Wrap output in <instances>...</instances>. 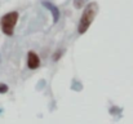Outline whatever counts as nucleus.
I'll list each match as a JSON object with an SVG mask.
<instances>
[{
    "label": "nucleus",
    "mask_w": 133,
    "mask_h": 124,
    "mask_svg": "<svg viewBox=\"0 0 133 124\" xmlns=\"http://www.w3.org/2000/svg\"><path fill=\"white\" fill-rule=\"evenodd\" d=\"M98 13V4L92 1L88 3L82 13V17H80V21H79V25H78V32L80 35L85 34L88 31V29L90 27V25L93 23L96 16Z\"/></svg>",
    "instance_id": "1"
},
{
    "label": "nucleus",
    "mask_w": 133,
    "mask_h": 124,
    "mask_svg": "<svg viewBox=\"0 0 133 124\" xmlns=\"http://www.w3.org/2000/svg\"><path fill=\"white\" fill-rule=\"evenodd\" d=\"M43 6L46 8V9L50 12V14H52V17H53V22H54V23L58 22V19H59V9H58L56 5H53L52 3H49V1H43Z\"/></svg>",
    "instance_id": "4"
},
{
    "label": "nucleus",
    "mask_w": 133,
    "mask_h": 124,
    "mask_svg": "<svg viewBox=\"0 0 133 124\" xmlns=\"http://www.w3.org/2000/svg\"><path fill=\"white\" fill-rule=\"evenodd\" d=\"M8 85L6 84H4V83H0V94H3V93H6L8 92Z\"/></svg>",
    "instance_id": "6"
},
{
    "label": "nucleus",
    "mask_w": 133,
    "mask_h": 124,
    "mask_svg": "<svg viewBox=\"0 0 133 124\" xmlns=\"http://www.w3.org/2000/svg\"><path fill=\"white\" fill-rule=\"evenodd\" d=\"M84 4H85V0H74V5L76 8H82L84 6Z\"/></svg>",
    "instance_id": "5"
},
{
    "label": "nucleus",
    "mask_w": 133,
    "mask_h": 124,
    "mask_svg": "<svg viewBox=\"0 0 133 124\" xmlns=\"http://www.w3.org/2000/svg\"><path fill=\"white\" fill-rule=\"evenodd\" d=\"M39 66H40V58H39V56L34 50H30L27 53V67L31 69V70H35Z\"/></svg>",
    "instance_id": "3"
},
{
    "label": "nucleus",
    "mask_w": 133,
    "mask_h": 124,
    "mask_svg": "<svg viewBox=\"0 0 133 124\" xmlns=\"http://www.w3.org/2000/svg\"><path fill=\"white\" fill-rule=\"evenodd\" d=\"M18 12L13 10V12H9L6 14H4L0 19V25H1V31L6 35V36H12L13 32H14V27L17 25V21H18Z\"/></svg>",
    "instance_id": "2"
}]
</instances>
